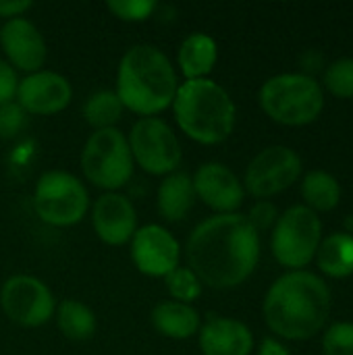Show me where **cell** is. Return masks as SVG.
Here are the masks:
<instances>
[{"label": "cell", "instance_id": "7", "mask_svg": "<svg viewBox=\"0 0 353 355\" xmlns=\"http://www.w3.org/2000/svg\"><path fill=\"white\" fill-rule=\"evenodd\" d=\"M33 210L50 227H73L89 210V193L81 179L64 171L44 173L33 189Z\"/></svg>", "mask_w": 353, "mask_h": 355}, {"label": "cell", "instance_id": "29", "mask_svg": "<svg viewBox=\"0 0 353 355\" xmlns=\"http://www.w3.org/2000/svg\"><path fill=\"white\" fill-rule=\"evenodd\" d=\"M27 125V112L12 100L0 104V139L17 137Z\"/></svg>", "mask_w": 353, "mask_h": 355}, {"label": "cell", "instance_id": "21", "mask_svg": "<svg viewBox=\"0 0 353 355\" xmlns=\"http://www.w3.org/2000/svg\"><path fill=\"white\" fill-rule=\"evenodd\" d=\"M56 318V327L62 333V337L71 339V341H87L94 337L96 333V314L92 312V308H87L83 302L77 300H62L56 306L54 312Z\"/></svg>", "mask_w": 353, "mask_h": 355}, {"label": "cell", "instance_id": "22", "mask_svg": "<svg viewBox=\"0 0 353 355\" xmlns=\"http://www.w3.org/2000/svg\"><path fill=\"white\" fill-rule=\"evenodd\" d=\"M318 266L333 279H343L353 272V237L347 233L329 235L318 245Z\"/></svg>", "mask_w": 353, "mask_h": 355}, {"label": "cell", "instance_id": "17", "mask_svg": "<svg viewBox=\"0 0 353 355\" xmlns=\"http://www.w3.org/2000/svg\"><path fill=\"white\" fill-rule=\"evenodd\" d=\"M198 343L204 355H250L254 349V335L239 320L208 314L200 327Z\"/></svg>", "mask_w": 353, "mask_h": 355}, {"label": "cell", "instance_id": "11", "mask_svg": "<svg viewBox=\"0 0 353 355\" xmlns=\"http://www.w3.org/2000/svg\"><path fill=\"white\" fill-rule=\"evenodd\" d=\"M302 173L300 156L285 146H270L262 150L246 171V189L260 200L277 196L291 187Z\"/></svg>", "mask_w": 353, "mask_h": 355}, {"label": "cell", "instance_id": "12", "mask_svg": "<svg viewBox=\"0 0 353 355\" xmlns=\"http://www.w3.org/2000/svg\"><path fill=\"white\" fill-rule=\"evenodd\" d=\"M129 243L131 260L146 277L164 279L177 266H181V243L162 225L139 227Z\"/></svg>", "mask_w": 353, "mask_h": 355}, {"label": "cell", "instance_id": "27", "mask_svg": "<svg viewBox=\"0 0 353 355\" xmlns=\"http://www.w3.org/2000/svg\"><path fill=\"white\" fill-rule=\"evenodd\" d=\"M108 10L121 21H146L154 15L156 2L154 0H108Z\"/></svg>", "mask_w": 353, "mask_h": 355}, {"label": "cell", "instance_id": "8", "mask_svg": "<svg viewBox=\"0 0 353 355\" xmlns=\"http://www.w3.org/2000/svg\"><path fill=\"white\" fill-rule=\"evenodd\" d=\"M127 141L133 162L148 175L166 177L181 166V141L173 127L160 116L137 119L127 135Z\"/></svg>", "mask_w": 353, "mask_h": 355}, {"label": "cell", "instance_id": "15", "mask_svg": "<svg viewBox=\"0 0 353 355\" xmlns=\"http://www.w3.org/2000/svg\"><path fill=\"white\" fill-rule=\"evenodd\" d=\"M92 227L98 239L106 245H125L139 229L137 210L127 196L106 191L92 206Z\"/></svg>", "mask_w": 353, "mask_h": 355}, {"label": "cell", "instance_id": "9", "mask_svg": "<svg viewBox=\"0 0 353 355\" xmlns=\"http://www.w3.org/2000/svg\"><path fill=\"white\" fill-rule=\"evenodd\" d=\"M322 225L308 206H293L277 218L273 231V256L285 268L300 270L318 252Z\"/></svg>", "mask_w": 353, "mask_h": 355}, {"label": "cell", "instance_id": "6", "mask_svg": "<svg viewBox=\"0 0 353 355\" xmlns=\"http://www.w3.org/2000/svg\"><path fill=\"white\" fill-rule=\"evenodd\" d=\"M79 164L83 177L104 191H119L125 187L135 168L127 135L117 127L94 131L83 144Z\"/></svg>", "mask_w": 353, "mask_h": 355}, {"label": "cell", "instance_id": "20", "mask_svg": "<svg viewBox=\"0 0 353 355\" xmlns=\"http://www.w3.org/2000/svg\"><path fill=\"white\" fill-rule=\"evenodd\" d=\"M216 60H218V46H216V40L210 37L208 33L193 31L179 46L177 64L185 81L206 79L210 71L214 69Z\"/></svg>", "mask_w": 353, "mask_h": 355}, {"label": "cell", "instance_id": "5", "mask_svg": "<svg viewBox=\"0 0 353 355\" xmlns=\"http://www.w3.org/2000/svg\"><path fill=\"white\" fill-rule=\"evenodd\" d=\"M260 106L277 123L300 127L318 119L325 106L322 87L310 75L285 73L260 87Z\"/></svg>", "mask_w": 353, "mask_h": 355}, {"label": "cell", "instance_id": "2", "mask_svg": "<svg viewBox=\"0 0 353 355\" xmlns=\"http://www.w3.org/2000/svg\"><path fill=\"white\" fill-rule=\"evenodd\" d=\"M331 310L329 287L312 272L293 270L281 277L264 297V320L283 339L304 341L314 337Z\"/></svg>", "mask_w": 353, "mask_h": 355}, {"label": "cell", "instance_id": "10", "mask_svg": "<svg viewBox=\"0 0 353 355\" xmlns=\"http://www.w3.org/2000/svg\"><path fill=\"white\" fill-rule=\"evenodd\" d=\"M0 308L10 322L23 329H37L52 320L56 300L50 287L37 277L12 275L0 289Z\"/></svg>", "mask_w": 353, "mask_h": 355}, {"label": "cell", "instance_id": "16", "mask_svg": "<svg viewBox=\"0 0 353 355\" xmlns=\"http://www.w3.org/2000/svg\"><path fill=\"white\" fill-rule=\"evenodd\" d=\"M196 198L216 214H233L243 204V183L221 162H206L193 175Z\"/></svg>", "mask_w": 353, "mask_h": 355}, {"label": "cell", "instance_id": "25", "mask_svg": "<svg viewBox=\"0 0 353 355\" xmlns=\"http://www.w3.org/2000/svg\"><path fill=\"white\" fill-rule=\"evenodd\" d=\"M164 285L173 302H181L189 306L202 295V289H204V285L200 283V279L189 266H177L173 272L164 277Z\"/></svg>", "mask_w": 353, "mask_h": 355}, {"label": "cell", "instance_id": "24", "mask_svg": "<svg viewBox=\"0 0 353 355\" xmlns=\"http://www.w3.org/2000/svg\"><path fill=\"white\" fill-rule=\"evenodd\" d=\"M302 196L308 204V208L314 212H329L333 210L339 200H341V187L337 183V179L329 173L322 171H314L310 175H306L304 185H302Z\"/></svg>", "mask_w": 353, "mask_h": 355}, {"label": "cell", "instance_id": "14", "mask_svg": "<svg viewBox=\"0 0 353 355\" xmlns=\"http://www.w3.org/2000/svg\"><path fill=\"white\" fill-rule=\"evenodd\" d=\"M0 46L4 50L6 62L15 71H23L27 75L42 71L48 56L42 31L25 17L8 19L0 27Z\"/></svg>", "mask_w": 353, "mask_h": 355}, {"label": "cell", "instance_id": "30", "mask_svg": "<svg viewBox=\"0 0 353 355\" xmlns=\"http://www.w3.org/2000/svg\"><path fill=\"white\" fill-rule=\"evenodd\" d=\"M248 220L250 225L260 233V231H266L270 229L275 223H277V208L275 204L266 202V200H260L258 204L252 206L250 214H248Z\"/></svg>", "mask_w": 353, "mask_h": 355}, {"label": "cell", "instance_id": "31", "mask_svg": "<svg viewBox=\"0 0 353 355\" xmlns=\"http://www.w3.org/2000/svg\"><path fill=\"white\" fill-rule=\"evenodd\" d=\"M17 87H19L17 71L4 58H0V104L12 102L17 96Z\"/></svg>", "mask_w": 353, "mask_h": 355}, {"label": "cell", "instance_id": "32", "mask_svg": "<svg viewBox=\"0 0 353 355\" xmlns=\"http://www.w3.org/2000/svg\"><path fill=\"white\" fill-rule=\"evenodd\" d=\"M33 6V2L29 0H0V17L8 19H17L23 17V12H27Z\"/></svg>", "mask_w": 353, "mask_h": 355}, {"label": "cell", "instance_id": "33", "mask_svg": "<svg viewBox=\"0 0 353 355\" xmlns=\"http://www.w3.org/2000/svg\"><path fill=\"white\" fill-rule=\"evenodd\" d=\"M258 355H289V352H287V347L281 345L279 341H275V339H264L262 345H260Z\"/></svg>", "mask_w": 353, "mask_h": 355}, {"label": "cell", "instance_id": "1", "mask_svg": "<svg viewBox=\"0 0 353 355\" xmlns=\"http://www.w3.org/2000/svg\"><path fill=\"white\" fill-rule=\"evenodd\" d=\"M185 258L204 287L233 289L258 266L260 233L239 212L214 214L189 233Z\"/></svg>", "mask_w": 353, "mask_h": 355}, {"label": "cell", "instance_id": "26", "mask_svg": "<svg viewBox=\"0 0 353 355\" xmlns=\"http://www.w3.org/2000/svg\"><path fill=\"white\" fill-rule=\"evenodd\" d=\"M325 85L337 98H353V58L335 60L325 73Z\"/></svg>", "mask_w": 353, "mask_h": 355}, {"label": "cell", "instance_id": "19", "mask_svg": "<svg viewBox=\"0 0 353 355\" xmlns=\"http://www.w3.org/2000/svg\"><path fill=\"white\" fill-rule=\"evenodd\" d=\"M150 320L158 335L166 339H175V341L191 339L193 335L200 333V327H202V316L193 306L173 302V300L160 302L158 306H154Z\"/></svg>", "mask_w": 353, "mask_h": 355}, {"label": "cell", "instance_id": "28", "mask_svg": "<svg viewBox=\"0 0 353 355\" xmlns=\"http://www.w3.org/2000/svg\"><path fill=\"white\" fill-rule=\"evenodd\" d=\"M325 355H353V324H333L322 341Z\"/></svg>", "mask_w": 353, "mask_h": 355}, {"label": "cell", "instance_id": "23", "mask_svg": "<svg viewBox=\"0 0 353 355\" xmlns=\"http://www.w3.org/2000/svg\"><path fill=\"white\" fill-rule=\"evenodd\" d=\"M81 112L85 123L94 127V131H98V129H112L123 119L125 106L121 104L114 89H98L85 100Z\"/></svg>", "mask_w": 353, "mask_h": 355}, {"label": "cell", "instance_id": "13", "mask_svg": "<svg viewBox=\"0 0 353 355\" xmlns=\"http://www.w3.org/2000/svg\"><path fill=\"white\" fill-rule=\"evenodd\" d=\"M73 100L71 81L54 71H35L19 79L15 102L35 116H52L62 112Z\"/></svg>", "mask_w": 353, "mask_h": 355}, {"label": "cell", "instance_id": "18", "mask_svg": "<svg viewBox=\"0 0 353 355\" xmlns=\"http://www.w3.org/2000/svg\"><path fill=\"white\" fill-rule=\"evenodd\" d=\"M196 200L198 198H196L191 175L185 171H175V173L166 175L162 179V183L158 185L156 206H158V214L166 223L183 220L191 212Z\"/></svg>", "mask_w": 353, "mask_h": 355}, {"label": "cell", "instance_id": "3", "mask_svg": "<svg viewBox=\"0 0 353 355\" xmlns=\"http://www.w3.org/2000/svg\"><path fill=\"white\" fill-rule=\"evenodd\" d=\"M177 89V71L160 48L135 44L123 54L114 92L127 110L139 116H156L173 106Z\"/></svg>", "mask_w": 353, "mask_h": 355}, {"label": "cell", "instance_id": "4", "mask_svg": "<svg viewBox=\"0 0 353 355\" xmlns=\"http://www.w3.org/2000/svg\"><path fill=\"white\" fill-rule=\"evenodd\" d=\"M171 108L179 129L204 146L225 141L235 129L237 110L229 92L208 77L179 83Z\"/></svg>", "mask_w": 353, "mask_h": 355}]
</instances>
